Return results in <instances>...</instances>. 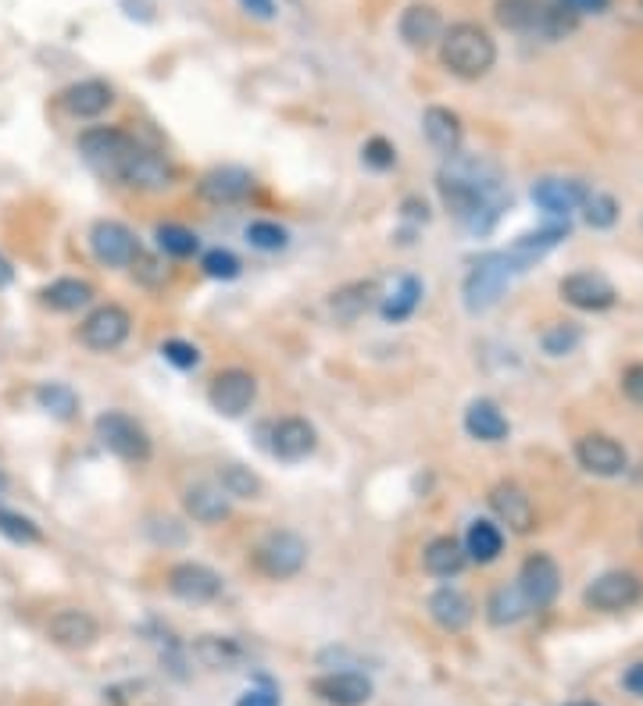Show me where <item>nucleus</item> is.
Listing matches in <instances>:
<instances>
[{
  "instance_id": "obj_21",
  "label": "nucleus",
  "mask_w": 643,
  "mask_h": 706,
  "mask_svg": "<svg viewBox=\"0 0 643 706\" xmlns=\"http://www.w3.org/2000/svg\"><path fill=\"white\" fill-rule=\"evenodd\" d=\"M47 635L61 649H90L100 639V625L87 610H58L47 622Z\"/></svg>"
},
{
  "instance_id": "obj_9",
  "label": "nucleus",
  "mask_w": 643,
  "mask_h": 706,
  "mask_svg": "<svg viewBox=\"0 0 643 706\" xmlns=\"http://www.w3.org/2000/svg\"><path fill=\"white\" fill-rule=\"evenodd\" d=\"M254 396H258V382H254V375L244 368H226L211 378L208 386V404L218 410L222 418H240L250 410Z\"/></svg>"
},
{
  "instance_id": "obj_24",
  "label": "nucleus",
  "mask_w": 643,
  "mask_h": 706,
  "mask_svg": "<svg viewBox=\"0 0 643 706\" xmlns=\"http://www.w3.org/2000/svg\"><path fill=\"white\" fill-rule=\"evenodd\" d=\"M429 617L444 632H465L472 625V617H476V607H472V599L462 589L444 585V589H436L429 596Z\"/></svg>"
},
{
  "instance_id": "obj_50",
  "label": "nucleus",
  "mask_w": 643,
  "mask_h": 706,
  "mask_svg": "<svg viewBox=\"0 0 643 706\" xmlns=\"http://www.w3.org/2000/svg\"><path fill=\"white\" fill-rule=\"evenodd\" d=\"M240 4L247 14H254V19H261V22L276 19V0H240Z\"/></svg>"
},
{
  "instance_id": "obj_19",
  "label": "nucleus",
  "mask_w": 643,
  "mask_h": 706,
  "mask_svg": "<svg viewBox=\"0 0 643 706\" xmlns=\"http://www.w3.org/2000/svg\"><path fill=\"white\" fill-rule=\"evenodd\" d=\"M250 189H254V176L247 168H236V165L211 168L208 176H200V182H197L200 200H208V203H240L250 197Z\"/></svg>"
},
{
  "instance_id": "obj_46",
  "label": "nucleus",
  "mask_w": 643,
  "mask_h": 706,
  "mask_svg": "<svg viewBox=\"0 0 643 706\" xmlns=\"http://www.w3.org/2000/svg\"><path fill=\"white\" fill-rule=\"evenodd\" d=\"M132 268V275H137V279L144 282V286H165L168 282V265L165 261H158V257H150V253H137V261L129 265Z\"/></svg>"
},
{
  "instance_id": "obj_42",
  "label": "nucleus",
  "mask_w": 643,
  "mask_h": 706,
  "mask_svg": "<svg viewBox=\"0 0 643 706\" xmlns=\"http://www.w3.org/2000/svg\"><path fill=\"white\" fill-rule=\"evenodd\" d=\"M583 342V332L575 329L572 321H565V325H551V329L544 332V350L551 354V357H565V354H572L575 347H580Z\"/></svg>"
},
{
  "instance_id": "obj_49",
  "label": "nucleus",
  "mask_w": 643,
  "mask_h": 706,
  "mask_svg": "<svg viewBox=\"0 0 643 706\" xmlns=\"http://www.w3.org/2000/svg\"><path fill=\"white\" fill-rule=\"evenodd\" d=\"M607 4H612V0H562V8L575 14V19H583V14H604Z\"/></svg>"
},
{
  "instance_id": "obj_34",
  "label": "nucleus",
  "mask_w": 643,
  "mask_h": 706,
  "mask_svg": "<svg viewBox=\"0 0 643 706\" xmlns=\"http://www.w3.org/2000/svg\"><path fill=\"white\" fill-rule=\"evenodd\" d=\"M418 304H422V282L415 279V275H404L400 286L390 292V297L379 300V315L397 325V321H408Z\"/></svg>"
},
{
  "instance_id": "obj_37",
  "label": "nucleus",
  "mask_w": 643,
  "mask_h": 706,
  "mask_svg": "<svg viewBox=\"0 0 643 706\" xmlns=\"http://www.w3.org/2000/svg\"><path fill=\"white\" fill-rule=\"evenodd\" d=\"M155 239H158V250H161V253L179 257V261H186V257H194L197 247H200V239H197L190 229H182V226H158Z\"/></svg>"
},
{
  "instance_id": "obj_5",
  "label": "nucleus",
  "mask_w": 643,
  "mask_h": 706,
  "mask_svg": "<svg viewBox=\"0 0 643 706\" xmlns=\"http://www.w3.org/2000/svg\"><path fill=\"white\" fill-rule=\"evenodd\" d=\"M93 432H97L100 446L111 450L115 457H122L129 464H147L150 460L147 428L137 418H129L126 410H105V415L93 421Z\"/></svg>"
},
{
  "instance_id": "obj_32",
  "label": "nucleus",
  "mask_w": 643,
  "mask_h": 706,
  "mask_svg": "<svg viewBox=\"0 0 643 706\" xmlns=\"http://www.w3.org/2000/svg\"><path fill=\"white\" fill-rule=\"evenodd\" d=\"M40 300L50 307V311H79V307H87L93 300V286L87 279H58L40 289Z\"/></svg>"
},
{
  "instance_id": "obj_45",
  "label": "nucleus",
  "mask_w": 643,
  "mask_h": 706,
  "mask_svg": "<svg viewBox=\"0 0 643 706\" xmlns=\"http://www.w3.org/2000/svg\"><path fill=\"white\" fill-rule=\"evenodd\" d=\"M362 161L372 168V171H386L397 165V150L390 140H383V136H372V140L362 147Z\"/></svg>"
},
{
  "instance_id": "obj_39",
  "label": "nucleus",
  "mask_w": 643,
  "mask_h": 706,
  "mask_svg": "<svg viewBox=\"0 0 643 706\" xmlns=\"http://www.w3.org/2000/svg\"><path fill=\"white\" fill-rule=\"evenodd\" d=\"M197 657L205 660L208 667H233L240 660V646L233 639H218V635H208V639L197 643Z\"/></svg>"
},
{
  "instance_id": "obj_22",
  "label": "nucleus",
  "mask_w": 643,
  "mask_h": 706,
  "mask_svg": "<svg viewBox=\"0 0 643 706\" xmlns=\"http://www.w3.org/2000/svg\"><path fill=\"white\" fill-rule=\"evenodd\" d=\"M590 189L583 182H572V179H540L533 186V203L540 211H547L554 218H568L572 211L583 208Z\"/></svg>"
},
{
  "instance_id": "obj_3",
  "label": "nucleus",
  "mask_w": 643,
  "mask_h": 706,
  "mask_svg": "<svg viewBox=\"0 0 643 706\" xmlns=\"http://www.w3.org/2000/svg\"><path fill=\"white\" fill-rule=\"evenodd\" d=\"M140 140L126 129H115V126H100V129H87L79 136V153L82 161H87L97 176L105 179H122V168L129 165V158L137 153Z\"/></svg>"
},
{
  "instance_id": "obj_23",
  "label": "nucleus",
  "mask_w": 643,
  "mask_h": 706,
  "mask_svg": "<svg viewBox=\"0 0 643 706\" xmlns=\"http://www.w3.org/2000/svg\"><path fill=\"white\" fill-rule=\"evenodd\" d=\"M61 105L76 118H97L115 105V90L105 79H82L61 93Z\"/></svg>"
},
{
  "instance_id": "obj_1",
  "label": "nucleus",
  "mask_w": 643,
  "mask_h": 706,
  "mask_svg": "<svg viewBox=\"0 0 643 706\" xmlns=\"http://www.w3.org/2000/svg\"><path fill=\"white\" fill-rule=\"evenodd\" d=\"M439 61H444L451 76L476 82L489 76V68L497 64V43L476 22H454L451 29H444V37H439Z\"/></svg>"
},
{
  "instance_id": "obj_47",
  "label": "nucleus",
  "mask_w": 643,
  "mask_h": 706,
  "mask_svg": "<svg viewBox=\"0 0 643 706\" xmlns=\"http://www.w3.org/2000/svg\"><path fill=\"white\" fill-rule=\"evenodd\" d=\"M236 706H279V693L273 685H258V688H247V693L236 699Z\"/></svg>"
},
{
  "instance_id": "obj_26",
  "label": "nucleus",
  "mask_w": 643,
  "mask_h": 706,
  "mask_svg": "<svg viewBox=\"0 0 643 706\" xmlns=\"http://www.w3.org/2000/svg\"><path fill=\"white\" fill-rule=\"evenodd\" d=\"M568 236V221L565 226H544V229H536V232H526V236H518L512 247H507V261H512L515 271H526L530 265H536L540 257L551 253L562 239Z\"/></svg>"
},
{
  "instance_id": "obj_12",
  "label": "nucleus",
  "mask_w": 643,
  "mask_h": 706,
  "mask_svg": "<svg viewBox=\"0 0 643 706\" xmlns=\"http://www.w3.org/2000/svg\"><path fill=\"white\" fill-rule=\"evenodd\" d=\"M315 446H318V432H315V425L304 418H279L273 428H268V450L286 464L311 457Z\"/></svg>"
},
{
  "instance_id": "obj_28",
  "label": "nucleus",
  "mask_w": 643,
  "mask_h": 706,
  "mask_svg": "<svg viewBox=\"0 0 643 706\" xmlns=\"http://www.w3.org/2000/svg\"><path fill=\"white\" fill-rule=\"evenodd\" d=\"M182 507L197 525H218L229 518V496L215 486H190L182 493Z\"/></svg>"
},
{
  "instance_id": "obj_41",
  "label": "nucleus",
  "mask_w": 643,
  "mask_h": 706,
  "mask_svg": "<svg viewBox=\"0 0 643 706\" xmlns=\"http://www.w3.org/2000/svg\"><path fill=\"white\" fill-rule=\"evenodd\" d=\"M247 243L273 253V250H283L286 243H290V232H286L283 226H276V221H250V226H247Z\"/></svg>"
},
{
  "instance_id": "obj_33",
  "label": "nucleus",
  "mask_w": 643,
  "mask_h": 706,
  "mask_svg": "<svg viewBox=\"0 0 643 706\" xmlns=\"http://www.w3.org/2000/svg\"><path fill=\"white\" fill-rule=\"evenodd\" d=\"M465 557H472L476 564H494L501 557V549H504V536H501V528L494 521H486V518H476L468 525V536H465Z\"/></svg>"
},
{
  "instance_id": "obj_2",
  "label": "nucleus",
  "mask_w": 643,
  "mask_h": 706,
  "mask_svg": "<svg viewBox=\"0 0 643 706\" xmlns=\"http://www.w3.org/2000/svg\"><path fill=\"white\" fill-rule=\"evenodd\" d=\"M494 19L512 32H540L547 40H562L575 29V14L562 8V0H497Z\"/></svg>"
},
{
  "instance_id": "obj_17",
  "label": "nucleus",
  "mask_w": 643,
  "mask_h": 706,
  "mask_svg": "<svg viewBox=\"0 0 643 706\" xmlns=\"http://www.w3.org/2000/svg\"><path fill=\"white\" fill-rule=\"evenodd\" d=\"M397 32L412 50H429L433 43H439V37H444V14H439V8L426 4V0H415V4L400 11Z\"/></svg>"
},
{
  "instance_id": "obj_20",
  "label": "nucleus",
  "mask_w": 643,
  "mask_h": 706,
  "mask_svg": "<svg viewBox=\"0 0 643 706\" xmlns=\"http://www.w3.org/2000/svg\"><path fill=\"white\" fill-rule=\"evenodd\" d=\"M575 460L583 471L597 478H615L625 471V450L612 436H583L575 443Z\"/></svg>"
},
{
  "instance_id": "obj_30",
  "label": "nucleus",
  "mask_w": 643,
  "mask_h": 706,
  "mask_svg": "<svg viewBox=\"0 0 643 706\" xmlns=\"http://www.w3.org/2000/svg\"><path fill=\"white\" fill-rule=\"evenodd\" d=\"M465 546L458 539H451V536H436L429 546H426V554H422V564H426V571L433 578H454V575H462V567H465Z\"/></svg>"
},
{
  "instance_id": "obj_4",
  "label": "nucleus",
  "mask_w": 643,
  "mask_h": 706,
  "mask_svg": "<svg viewBox=\"0 0 643 706\" xmlns=\"http://www.w3.org/2000/svg\"><path fill=\"white\" fill-rule=\"evenodd\" d=\"M512 275H518V271L512 268V261H507L504 250L483 253L479 261L472 265V271L465 275V286H462L468 315H486L489 307H497L507 282H512Z\"/></svg>"
},
{
  "instance_id": "obj_7",
  "label": "nucleus",
  "mask_w": 643,
  "mask_h": 706,
  "mask_svg": "<svg viewBox=\"0 0 643 706\" xmlns=\"http://www.w3.org/2000/svg\"><path fill=\"white\" fill-rule=\"evenodd\" d=\"M643 599V581L633 571H607L601 578H594L586 585L583 603L590 610H604V614H619L630 610L633 603Z\"/></svg>"
},
{
  "instance_id": "obj_25",
  "label": "nucleus",
  "mask_w": 643,
  "mask_h": 706,
  "mask_svg": "<svg viewBox=\"0 0 643 706\" xmlns=\"http://www.w3.org/2000/svg\"><path fill=\"white\" fill-rule=\"evenodd\" d=\"M422 132H426L429 147L436 153H444V158H454V153L462 150V140H465L462 118L451 108H426V115H422Z\"/></svg>"
},
{
  "instance_id": "obj_15",
  "label": "nucleus",
  "mask_w": 643,
  "mask_h": 706,
  "mask_svg": "<svg viewBox=\"0 0 643 706\" xmlns=\"http://www.w3.org/2000/svg\"><path fill=\"white\" fill-rule=\"evenodd\" d=\"M518 589L526 593L533 610H544L554 603L557 589H562V571L547 554H533L518 571Z\"/></svg>"
},
{
  "instance_id": "obj_38",
  "label": "nucleus",
  "mask_w": 643,
  "mask_h": 706,
  "mask_svg": "<svg viewBox=\"0 0 643 706\" xmlns=\"http://www.w3.org/2000/svg\"><path fill=\"white\" fill-rule=\"evenodd\" d=\"M583 218H586L590 229H612L615 221H619V203H615V197H607V193H586V200H583Z\"/></svg>"
},
{
  "instance_id": "obj_52",
  "label": "nucleus",
  "mask_w": 643,
  "mask_h": 706,
  "mask_svg": "<svg viewBox=\"0 0 643 706\" xmlns=\"http://www.w3.org/2000/svg\"><path fill=\"white\" fill-rule=\"evenodd\" d=\"M404 218H412V221H429V208H426V200H404Z\"/></svg>"
},
{
  "instance_id": "obj_18",
  "label": "nucleus",
  "mask_w": 643,
  "mask_h": 706,
  "mask_svg": "<svg viewBox=\"0 0 643 706\" xmlns=\"http://www.w3.org/2000/svg\"><path fill=\"white\" fill-rule=\"evenodd\" d=\"M489 507H494L497 518L512 531H518V536H526V531H533V525H536L533 499L526 489L515 486V481H497V486L489 489Z\"/></svg>"
},
{
  "instance_id": "obj_6",
  "label": "nucleus",
  "mask_w": 643,
  "mask_h": 706,
  "mask_svg": "<svg viewBox=\"0 0 643 706\" xmlns=\"http://www.w3.org/2000/svg\"><path fill=\"white\" fill-rule=\"evenodd\" d=\"M304 560H308V543H304L297 531H268V536L254 546V567L265 578H294L300 575Z\"/></svg>"
},
{
  "instance_id": "obj_55",
  "label": "nucleus",
  "mask_w": 643,
  "mask_h": 706,
  "mask_svg": "<svg viewBox=\"0 0 643 706\" xmlns=\"http://www.w3.org/2000/svg\"><path fill=\"white\" fill-rule=\"evenodd\" d=\"M572 706H594V703H572Z\"/></svg>"
},
{
  "instance_id": "obj_36",
  "label": "nucleus",
  "mask_w": 643,
  "mask_h": 706,
  "mask_svg": "<svg viewBox=\"0 0 643 706\" xmlns=\"http://www.w3.org/2000/svg\"><path fill=\"white\" fill-rule=\"evenodd\" d=\"M37 404L47 410V415H55L58 421H72L79 410V396L65 382H43L37 389Z\"/></svg>"
},
{
  "instance_id": "obj_29",
  "label": "nucleus",
  "mask_w": 643,
  "mask_h": 706,
  "mask_svg": "<svg viewBox=\"0 0 643 706\" xmlns=\"http://www.w3.org/2000/svg\"><path fill=\"white\" fill-rule=\"evenodd\" d=\"M465 432L479 443H501L507 436V418L494 400H472L465 410Z\"/></svg>"
},
{
  "instance_id": "obj_53",
  "label": "nucleus",
  "mask_w": 643,
  "mask_h": 706,
  "mask_svg": "<svg viewBox=\"0 0 643 706\" xmlns=\"http://www.w3.org/2000/svg\"><path fill=\"white\" fill-rule=\"evenodd\" d=\"M14 282V268L4 261V257H0V289H4V286H11Z\"/></svg>"
},
{
  "instance_id": "obj_35",
  "label": "nucleus",
  "mask_w": 643,
  "mask_h": 706,
  "mask_svg": "<svg viewBox=\"0 0 643 706\" xmlns=\"http://www.w3.org/2000/svg\"><path fill=\"white\" fill-rule=\"evenodd\" d=\"M218 486L233 499H261L265 493V481L250 468H244V464H226V468L218 471Z\"/></svg>"
},
{
  "instance_id": "obj_14",
  "label": "nucleus",
  "mask_w": 643,
  "mask_h": 706,
  "mask_svg": "<svg viewBox=\"0 0 643 706\" xmlns=\"http://www.w3.org/2000/svg\"><path fill=\"white\" fill-rule=\"evenodd\" d=\"M172 165H168L158 150H150V147H137V153L129 158V165L122 168V186H132V189H140V193H161V189L172 186Z\"/></svg>"
},
{
  "instance_id": "obj_27",
  "label": "nucleus",
  "mask_w": 643,
  "mask_h": 706,
  "mask_svg": "<svg viewBox=\"0 0 643 706\" xmlns=\"http://www.w3.org/2000/svg\"><path fill=\"white\" fill-rule=\"evenodd\" d=\"M383 297H379V286L372 282V279H365V282H347V286H340L329 297V315L336 318V321H344V325H350V321H358L365 311H372V307H376Z\"/></svg>"
},
{
  "instance_id": "obj_54",
  "label": "nucleus",
  "mask_w": 643,
  "mask_h": 706,
  "mask_svg": "<svg viewBox=\"0 0 643 706\" xmlns=\"http://www.w3.org/2000/svg\"><path fill=\"white\" fill-rule=\"evenodd\" d=\"M8 489V478H4V471H0V493H4Z\"/></svg>"
},
{
  "instance_id": "obj_48",
  "label": "nucleus",
  "mask_w": 643,
  "mask_h": 706,
  "mask_svg": "<svg viewBox=\"0 0 643 706\" xmlns=\"http://www.w3.org/2000/svg\"><path fill=\"white\" fill-rule=\"evenodd\" d=\"M622 389L636 407H643V365H630L622 371Z\"/></svg>"
},
{
  "instance_id": "obj_40",
  "label": "nucleus",
  "mask_w": 643,
  "mask_h": 706,
  "mask_svg": "<svg viewBox=\"0 0 643 706\" xmlns=\"http://www.w3.org/2000/svg\"><path fill=\"white\" fill-rule=\"evenodd\" d=\"M200 268H205V275H208V279H218V282H233L236 275H240V257H236L233 250L215 247V250H208L205 257H200Z\"/></svg>"
},
{
  "instance_id": "obj_8",
  "label": "nucleus",
  "mask_w": 643,
  "mask_h": 706,
  "mask_svg": "<svg viewBox=\"0 0 643 706\" xmlns=\"http://www.w3.org/2000/svg\"><path fill=\"white\" fill-rule=\"evenodd\" d=\"M132 332V318L126 307H118V304H105V307H97V311L87 315V321H82V329H79V339H82V347H90L97 354H108V350H118L122 342L129 339Z\"/></svg>"
},
{
  "instance_id": "obj_16",
  "label": "nucleus",
  "mask_w": 643,
  "mask_h": 706,
  "mask_svg": "<svg viewBox=\"0 0 643 706\" xmlns=\"http://www.w3.org/2000/svg\"><path fill=\"white\" fill-rule=\"evenodd\" d=\"M557 292H562L565 304L580 307V311H607V307L615 304V286L597 271L568 275V279H562V286H557Z\"/></svg>"
},
{
  "instance_id": "obj_51",
  "label": "nucleus",
  "mask_w": 643,
  "mask_h": 706,
  "mask_svg": "<svg viewBox=\"0 0 643 706\" xmlns=\"http://www.w3.org/2000/svg\"><path fill=\"white\" fill-rule=\"evenodd\" d=\"M622 688L625 693H633L643 699V664H633V667H625V675H622Z\"/></svg>"
},
{
  "instance_id": "obj_10",
  "label": "nucleus",
  "mask_w": 643,
  "mask_h": 706,
  "mask_svg": "<svg viewBox=\"0 0 643 706\" xmlns=\"http://www.w3.org/2000/svg\"><path fill=\"white\" fill-rule=\"evenodd\" d=\"M90 250L100 265L108 268H129L132 261H137L140 253V239L137 232H132L129 226H122V221H97V226L90 229Z\"/></svg>"
},
{
  "instance_id": "obj_13",
  "label": "nucleus",
  "mask_w": 643,
  "mask_h": 706,
  "mask_svg": "<svg viewBox=\"0 0 643 706\" xmlns=\"http://www.w3.org/2000/svg\"><path fill=\"white\" fill-rule=\"evenodd\" d=\"M311 693L326 706H365L372 699V682L362 670H329L311 682Z\"/></svg>"
},
{
  "instance_id": "obj_44",
  "label": "nucleus",
  "mask_w": 643,
  "mask_h": 706,
  "mask_svg": "<svg viewBox=\"0 0 643 706\" xmlns=\"http://www.w3.org/2000/svg\"><path fill=\"white\" fill-rule=\"evenodd\" d=\"M161 357L172 368H179V371H190V368L200 365V350L194 347V342H186V339H165L161 342Z\"/></svg>"
},
{
  "instance_id": "obj_43",
  "label": "nucleus",
  "mask_w": 643,
  "mask_h": 706,
  "mask_svg": "<svg viewBox=\"0 0 643 706\" xmlns=\"http://www.w3.org/2000/svg\"><path fill=\"white\" fill-rule=\"evenodd\" d=\"M0 531L11 539V543H22V546H32L40 543V528L32 525L29 518H22V514H11V510H0Z\"/></svg>"
},
{
  "instance_id": "obj_11",
  "label": "nucleus",
  "mask_w": 643,
  "mask_h": 706,
  "mask_svg": "<svg viewBox=\"0 0 643 706\" xmlns=\"http://www.w3.org/2000/svg\"><path fill=\"white\" fill-rule=\"evenodd\" d=\"M168 589L172 596H179L182 603H211L222 593V575L211 571L208 564H194L182 560L168 571Z\"/></svg>"
},
{
  "instance_id": "obj_56",
  "label": "nucleus",
  "mask_w": 643,
  "mask_h": 706,
  "mask_svg": "<svg viewBox=\"0 0 643 706\" xmlns=\"http://www.w3.org/2000/svg\"><path fill=\"white\" fill-rule=\"evenodd\" d=\"M640 8H643V0H640Z\"/></svg>"
},
{
  "instance_id": "obj_31",
  "label": "nucleus",
  "mask_w": 643,
  "mask_h": 706,
  "mask_svg": "<svg viewBox=\"0 0 643 706\" xmlns=\"http://www.w3.org/2000/svg\"><path fill=\"white\" fill-rule=\"evenodd\" d=\"M530 610H533V607H530L526 593L518 589V581H515V585H501V589H494V596H489V603H486L489 625H497V628L518 625Z\"/></svg>"
}]
</instances>
